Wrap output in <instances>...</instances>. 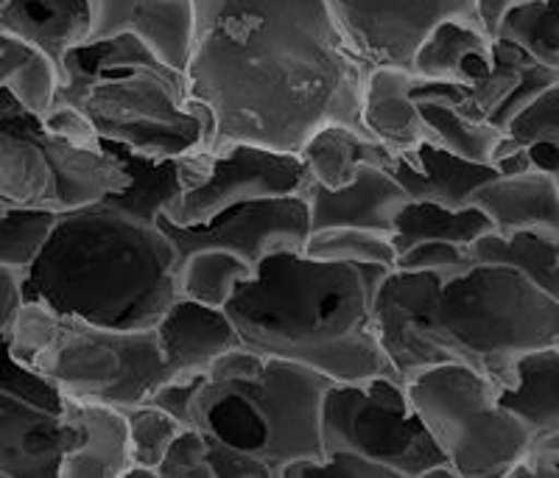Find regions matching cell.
<instances>
[{
  "mask_svg": "<svg viewBox=\"0 0 559 478\" xmlns=\"http://www.w3.org/2000/svg\"><path fill=\"white\" fill-rule=\"evenodd\" d=\"M498 37L512 39L540 64L559 71V0H528L509 12Z\"/></svg>",
  "mask_w": 559,
  "mask_h": 478,
  "instance_id": "cell-32",
  "label": "cell"
},
{
  "mask_svg": "<svg viewBox=\"0 0 559 478\" xmlns=\"http://www.w3.org/2000/svg\"><path fill=\"white\" fill-rule=\"evenodd\" d=\"M26 302L118 331H148L177 300V249L157 222L104 199L57 213L23 272Z\"/></svg>",
  "mask_w": 559,
  "mask_h": 478,
  "instance_id": "cell-4",
  "label": "cell"
},
{
  "mask_svg": "<svg viewBox=\"0 0 559 478\" xmlns=\"http://www.w3.org/2000/svg\"><path fill=\"white\" fill-rule=\"evenodd\" d=\"M0 87L12 89L39 118L51 109L59 87V71L37 48L0 32Z\"/></svg>",
  "mask_w": 559,
  "mask_h": 478,
  "instance_id": "cell-30",
  "label": "cell"
},
{
  "mask_svg": "<svg viewBox=\"0 0 559 478\" xmlns=\"http://www.w3.org/2000/svg\"><path fill=\"white\" fill-rule=\"evenodd\" d=\"M23 272L26 268L3 266L0 263V342L9 338L20 308L26 306V297H23Z\"/></svg>",
  "mask_w": 559,
  "mask_h": 478,
  "instance_id": "cell-44",
  "label": "cell"
},
{
  "mask_svg": "<svg viewBox=\"0 0 559 478\" xmlns=\"http://www.w3.org/2000/svg\"><path fill=\"white\" fill-rule=\"evenodd\" d=\"M471 249L456 247V243L445 241H426L414 243V247L403 249L397 255L394 268L403 272H437V275H456L471 263Z\"/></svg>",
  "mask_w": 559,
  "mask_h": 478,
  "instance_id": "cell-39",
  "label": "cell"
},
{
  "mask_svg": "<svg viewBox=\"0 0 559 478\" xmlns=\"http://www.w3.org/2000/svg\"><path fill=\"white\" fill-rule=\"evenodd\" d=\"M412 406L459 478H509L534 437L501 403L496 383L471 363H437L406 381Z\"/></svg>",
  "mask_w": 559,
  "mask_h": 478,
  "instance_id": "cell-8",
  "label": "cell"
},
{
  "mask_svg": "<svg viewBox=\"0 0 559 478\" xmlns=\"http://www.w3.org/2000/svg\"><path fill=\"white\" fill-rule=\"evenodd\" d=\"M308 182L311 179L306 163L297 152H280L258 143H229L210 152L202 177L179 193L163 218L179 227H193L236 204L297 196L306 191Z\"/></svg>",
  "mask_w": 559,
  "mask_h": 478,
  "instance_id": "cell-10",
  "label": "cell"
},
{
  "mask_svg": "<svg viewBox=\"0 0 559 478\" xmlns=\"http://www.w3.org/2000/svg\"><path fill=\"white\" fill-rule=\"evenodd\" d=\"M157 224L174 241L177 255L199 247H222L247 258L254 268L269 255H277L286 249L302 252L308 232H311L308 204L302 193L236 204V207H227L218 216L193 224V227H179L163 216L157 218Z\"/></svg>",
  "mask_w": 559,
  "mask_h": 478,
  "instance_id": "cell-11",
  "label": "cell"
},
{
  "mask_svg": "<svg viewBox=\"0 0 559 478\" xmlns=\"http://www.w3.org/2000/svg\"><path fill=\"white\" fill-rule=\"evenodd\" d=\"M423 121L428 129V141L448 152L459 154L473 163H489L496 157L498 146L503 141V129L496 123L478 121V118L464 116L462 109L445 101H417Z\"/></svg>",
  "mask_w": 559,
  "mask_h": 478,
  "instance_id": "cell-29",
  "label": "cell"
},
{
  "mask_svg": "<svg viewBox=\"0 0 559 478\" xmlns=\"http://www.w3.org/2000/svg\"><path fill=\"white\" fill-rule=\"evenodd\" d=\"M308 258L331 263H361V266H381L392 272L397 263V249L392 236L364 227H322L311 230L302 247Z\"/></svg>",
  "mask_w": 559,
  "mask_h": 478,
  "instance_id": "cell-31",
  "label": "cell"
},
{
  "mask_svg": "<svg viewBox=\"0 0 559 478\" xmlns=\"http://www.w3.org/2000/svg\"><path fill=\"white\" fill-rule=\"evenodd\" d=\"M188 93L213 121L207 152L229 143L299 152L324 123L361 127L372 62L328 0H193Z\"/></svg>",
  "mask_w": 559,
  "mask_h": 478,
  "instance_id": "cell-1",
  "label": "cell"
},
{
  "mask_svg": "<svg viewBox=\"0 0 559 478\" xmlns=\"http://www.w3.org/2000/svg\"><path fill=\"white\" fill-rule=\"evenodd\" d=\"M322 445L324 453H358L394 478H426L437 467H451L397 375L333 381L322 401Z\"/></svg>",
  "mask_w": 559,
  "mask_h": 478,
  "instance_id": "cell-9",
  "label": "cell"
},
{
  "mask_svg": "<svg viewBox=\"0 0 559 478\" xmlns=\"http://www.w3.org/2000/svg\"><path fill=\"white\" fill-rule=\"evenodd\" d=\"M528 0H476V17L478 26L489 34V37H498V28L507 20L509 12H515L518 7H523Z\"/></svg>",
  "mask_w": 559,
  "mask_h": 478,
  "instance_id": "cell-45",
  "label": "cell"
},
{
  "mask_svg": "<svg viewBox=\"0 0 559 478\" xmlns=\"http://www.w3.org/2000/svg\"><path fill=\"white\" fill-rule=\"evenodd\" d=\"M207 462L213 478H274V470L252 453L207 437Z\"/></svg>",
  "mask_w": 559,
  "mask_h": 478,
  "instance_id": "cell-40",
  "label": "cell"
},
{
  "mask_svg": "<svg viewBox=\"0 0 559 478\" xmlns=\"http://www.w3.org/2000/svg\"><path fill=\"white\" fill-rule=\"evenodd\" d=\"M473 204L489 218L492 232H540L559 238V177L546 168H526L487 179Z\"/></svg>",
  "mask_w": 559,
  "mask_h": 478,
  "instance_id": "cell-17",
  "label": "cell"
},
{
  "mask_svg": "<svg viewBox=\"0 0 559 478\" xmlns=\"http://www.w3.org/2000/svg\"><path fill=\"white\" fill-rule=\"evenodd\" d=\"M347 37L372 64H412L419 39L439 20L478 23L476 0H328Z\"/></svg>",
  "mask_w": 559,
  "mask_h": 478,
  "instance_id": "cell-12",
  "label": "cell"
},
{
  "mask_svg": "<svg viewBox=\"0 0 559 478\" xmlns=\"http://www.w3.org/2000/svg\"><path fill=\"white\" fill-rule=\"evenodd\" d=\"M331 378L288 358L241 345L202 375L191 426L266 462L274 478L288 465L322 459V401Z\"/></svg>",
  "mask_w": 559,
  "mask_h": 478,
  "instance_id": "cell-6",
  "label": "cell"
},
{
  "mask_svg": "<svg viewBox=\"0 0 559 478\" xmlns=\"http://www.w3.org/2000/svg\"><path fill=\"white\" fill-rule=\"evenodd\" d=\"M62 415L76 428V445L62 462L59 478H123L132 467L127 411L104 403L64 397Z\"/></svg>",
  "mask_w": 559,
  "mask_h": 478,
  "instance_id": "cell-20",
  "label": "cell"
},
{
  "mask_svg": "<svg viewBox=\"0 0 559 478\" xmlns=\"http://www.w3.org/2000/svg\"><path fill=\"white\" fill-rule=\"evenodd\" d=\"M199 378H168L154 390V395L148 397V403L159 406L163 411H168L171 417H177L182 426H191V406H193V395L199 390Z\"/></svg>",
  "mask_w": 559,
  "mask_h": 478,
  "instance_id": "cell-42",
  "label": "cell"
},
{
  "mask_svg": "<svg viewBox=\"0 0 559 478\" xmlns=\"http://www.w3.org/2000/svg\"><path fill=\"white\" fill-rule=\"evenodd\" d=\"M299 157L306 163L308 179L313 186L338 188L349 186L364 166H392L394 154L378 143L364 129L347 123H324L302 143Z\"/></svg>",
  "mask_w": 559,
  "mask_h": 478,
  "instance_id": "cell-24",
  "label": "cell"
},
{
  "mask_svg": "<svg viewBox=\"0 0 559 478\" xmlns=\"http://www.w3.org/2000/svg\"><path fill=\"white\" fill-rule=\"evenodd\" d=\"M168 378L207 375L210 367L229 350L241 347L236 322L227 308L177 297L154 325Z\"/></svg>",
  "mask_w": 559,
  "mask_h": 478,
  "instance_id": "cell-15",
  "label": "cell"
},
{
  "mask_svg": "<svg viewBox=\"0 0 559 478\" xmlns=\"http://www.w3.org/2000/svg\"><path fill=\"white\" fill-rule=\"evenodd\" d=\"M487 232H492V224L476 204L453 211V207H442V204L408 199L392 224V241L397 255L403 249L426 241H445L471 249Z\"/></svg>",
  "mask_w": 559,
  "mask_h": 478,
  "instance_id": "cell-26",
  "label": "cell"
},
{
  "mask_svg": "<svg viewBox=\"0 0 559 478\" xmlns=\"http://www.w3.org/2000/svg\"><path fill=\"white\" fill-rule=\"evenodd\" d=\"M389 171L414 202H433L442 207H471L478 188L498 174L489 163H473L433 141H423L414 152L392 159Z\"/></svg>",
  "mask_w": 559,
  "mask_h": 478,
  "instance_id": "cell-19",
  "label": "cell"
},
{
  "mask_svg": "<svg viewBox=\"0 0 559 478\" xmlns=\"http://www.w3.org/2000/svg\"><path fill=\"white\" fill-rule=\"evenodd\" d=\"M376 333L403 381L462 361L507 390L523 356L559 345V300L503 263L471 261L456 275L394 268L378 288Z\"/></svg>",
  "mask_w": 559,
  "mask_h": 478,
  "instance_id": "cell-2",
  "label": "cell"
},
{
  "mask_svg": "<svg viewBox=\"0 0 559 478\" xmlns=\"http://www.w3.org/2000/svg\"><path fill=\"white\" fill-rule=\"evenodd\" d=\"M45 129L57 138H64L70 143H79V146H98L102 138H98L96 127L90 123V118L84 116L82 109H76L73 104L53 101L51 109L43 116Z\"/></svg>",
  "mask_w": 559,
  "mask_h": 478,
  "instance_id": "cell-41",
  "label": "cell"
},
{
  "mask_svg": "<svg viewBox=\"0 0 559 478\" xmlns=\"http://www.w3.org/2000/svg\"><path fill=\"white\" fill-rule=\"evenodd\" d=\"M90 9H93L90 39L132 34L163 62L171 64L174 71L185 73L197 34L193 0H90Z\"/></svg>",
  "mask_w": 559,
  "mask_h": 478,
  "instance_id": "cell-14",
  "label": "cell"
},
{
  "mask_svg": "<svg viewBox=\"0 0 559 478\" xmlns=\"http://www.w3.org/2000/svg\"><path fill=\"white\" fill-rule=\"evenodd\" d=\"M492 43L478 23L445 17L419 39L408 68L428 82L473 84L492 64Z\"/></svg>",
  "mask_w": 559,
  "mask_h": 478,
  "instance_id": "cell-22",
  "label": "cell"
},
{
  "mask_svg": "<svg viewBox=\"0 0 559 478\" xmlns=\"http://www.w3.org/2000/svg\"><path fill=\"white\" fill-rule=\"evenodd\" d=\"M53 101L82 109L98 138L152 157L207 152L210 112L174 71L132 34L90 39L64 57Z\"/></svg>",
  "mask_w": 559,
  "mask_h": 478,
  "instance_id": "cell-5",
  "label": "cell"
},
{
  "mask_svg": "<svg viewBox=\"0 0 559 478\" xmlns=\"http://www.w3.org/2000/svg\"><path fill=\"white\" fill-rule=\"evenodd\" d=\"M557 177H559V174H557Z\"/></svg>",
  "mask_w": 559,
  "mask_h": 478,
  "instance_id": "cell-47",
  "label": "cell"
},
{
  "mask_svg": "<svg viewBox=\"0 0 559 478\" xmlns=\"http://www.w3.org/2000/svg\"><path fill=\"white\" fill-rule=\"evenodd\" d=\"M0 392L20 397V401L34 403V406L53 408V411H62L64 406V395L48 381V378H43L39 372H34L32 367L20 363L17 358L12 356V350H9V338L0 342Z\"/></svg>",
  "mask_w": 559,
  "mask_h": 478,
  "instance_id": "cell-36",
  "label": "cell"
},
{
  "mask_svg": "<svg viewBox=\"0 0 559 478\" xmlns=\"http://www.w3.org/2000/svg\"><path fill=\"white\" fill-rule=\"evenodd\" d=\"M127 411V426H129V451H132V467H146V470L157 473L159 462L166 456L168 445L174 437L182 431V422L163 411L154 403H138Z\"/></svg>",
  "mask_w": 559,
  "mask_h": 478,
  "instance_id": "cell-33",
  "label": "cell"
},
{
  "mask_svg": "<svg viewBox=\"0 0 559 478\" xmlns=\"http://www.w3.org/2000/svg\"><path fill=\"white\" fill-rule=\"evenodd\" d=\"M501 403L523 420L534 440L559 431V345L521 358L515 383L501 390Z\"/></svg>",
  "mask_w": 559,
  "mask_h": 478,
  "instance_id": "cell-25",
  "label": "cell"
},
{
  "mask_svg": "<svg viewBox=\"0 0 559 478\" xmlns=\"http://www.w3.org/2000/svg\"><path fill=\"white\" fill-rule=\"evenodd\" d=\"M386 275L381 266L317 261L286 249L258 263L227 313L247 347L306 363L336 383L397 375L372 325Z\"/></svg>",
  "mask_w": 559,
  "mask_h": 478,
  "instance_id": "cell-3",
  "label": "cell"
},
{
  "mask_svg": "<svg viewBox=\"0 0 559 478\" xmlns=\"http://www.w3.org/2000/svg\"><path fill=\"white\" fill-rule=\"evenodd\" d=\"M157 478H213L207 462V434L185 426L159 462Z\"/></svg>",
  "mask_w": 559,
  "mask_h": 478,
  "instance_id": "cell-38",
  "label": "cell"
},
{
  "mask_svg": "<svg viewBox=\"0 0 559 478\" xmlns=\"http://www.w3.org/2000/svg\"><path fill=\"white\" fill-rule=\"evenodd\" d=\"M419 76L406 64H372L361 96V127L394 157L428 141V129L414 98Z\"/></svg>",
  "mask_w": 559,
  "mask_h": 478,
  "instance_id": "cell-18",
  "label": "cell"
},
{
  "mask_svg": "<svg viewBox=\"0 0 559 478\" xmlns=\"http://www.w3.org/2000/svg\"><path fill=\"white\" fill-rule=\"evenodd\" d=\"M102 146L121 163L127 174V186L118 193L104 196V202L112 204L115 211L154 224L188 186L185 157H152L107 141H102Z\"/></svg>",
  "mask_w": 559,
  "mask_h": 478,
  "instance_id": "cell-23",
  "label": "cell"
},
{
  "mask_svg": "<svg viewBox=\"0 0 559 478\" xmlns=\"http://www.w3.org/2000/svg\"><path fill=\"white\" fill-rule=\"evenodd\" d=\"M280 478H394L386 467L364 459L353 451H328L322 459H302L288 465Z\"/></svg>",
  "mask_w": 559,
  "mask_h": 478,
  "instance_id": "cell-37",
  "label": "cell"
},
{
  "mask_svg": "<svg viewBox=\"0 0 559 478\" xmlns=\"http://www.w3.org/2000/svg\"><path fill=\"white\" fill-rule=\"evenodd\" d=\"M302 196L308 204L311 230L364 227V230L386 232V236H392L394 218L408 202V193L386 166H364L358 177L338 191L308 182Z\"/></svg>",
  "mask_w": 559,
  "mask_h": 478,
  "instance_id": "cell-16",
  "label": "cell"
},
{
  "mask_svg": "<svg viewBox=\"0 0 559 478\" xmlns=\"http://www.w3.org/2000/svg\"><path fill=\"white\" fill-rule=\"evenodd\" d=\"M0 32L37 48L62 71L64 57L90 39L93 9L90 0H3Z\"/></svg>",
  "mask_w": 559,
  "mask_h": 478,
  "instance_id": "cell-21",
  "label": "cell"
},
{
  "mask_svg": "<svg viewBox=\"0 0 559 478\" xmlns=\"http://www.w3.org/2000/svg\"><path fill=\"white\" fill-rule=\"evenodd\" d=\"M559 478V431L534 440L532 453L512 470L509 478Z\"/></svg>",
  "mask_w": 559,
  "mask_h": 478,
  "instance_id": "cell-43",
  "label": "cell"
},
{
  "mask_svg": "<svg viewBox=\"0 0 559 478\" xmlns=\"http://www.w3.org/2000/svg\"><path fill=\"white\" fill-rule=\"evenodd\" d=\"M0 3H3V0H0Z\"/></svg>",
  "mask_w": 559,
  "mask_h": 478,
  "instance_id": "cell-46",
  "label": "cell"
},
{
  "mask_svg": "<svg viewBox=\"0 0 559 478\" xmlns=\"http://www.w3.org/2000/svg\"><path fill=\"white\" fill-rule=\"evenodd\" d=\"M57 213L39 207H17L0 213V263L14 268H28L43 241L51 232Z\"/></svg>",
  "mask_w": 559,
  "mask_h": 478,
  "instance_id": "cell-34",
  "label": "cell"
},
{
  "mask_svg": "<svg viewBox=\"0 0 559 478\" xmlns=\"http://www.w3.org/2000/svg\"><path fill=\"white\" fill-rule=\"evenodd\" d=\"M76 445V428L62 411L0 392V478H59Z\"/></svg>",
  "mask_w": 559,
  "mask_h": 478,
  "instance_id": "cell-13",
  "label": "cell"
},
{
  "mask_svg": "<svg viewBox=\"0 0 559 478\" xmlns=\"http://www.w3.org/2000/svg\"><path fill=\"white\" fill-rule=\"evenodd\" d=\"M501 143L503 146H546L559 154V82L509 123Z\"/></svg>",
  "mask_w": 559,
  "mask_h": 478,
  "instance_id": "cell-35",
  "label": "cell"
},
{
  "mask_svg": "<svg viewBox=\"0 0 559 478\" xmlns=\"http://www.w3.org/2000/svg\"><path fill=\"white\" fill-rule=\"evenodd\" d=\"M252 277V263L229 249L199 247L177 255V294L204 306L227 308L238 286Z\"/></svg>",
  "mask_w": 559,
  "mask_h": 478,
  "instance_id": "cell-27",
  "label": "cell"
},
{
  "mask_svg": "<svg viewBox=\"0 0 559 478\" xmlns=\"http://www.w3.org/2000/svg\"><path fill=\"white\" fill-rule=\"evenodd\" d=\"M473 261L503 263L518 268L534 286L548 291L559 300V238L540 236V232H487L471 247Z\"/></svg>",
  "mask_w": 559,
  "mask_h": 478,
  "instance_id": "cell-28",
  "label": "cell"
},
{
  "mask_svg": "<svg viewBox=\"0 0 559 478\" xmlns=\"http://www.w3.org/2000/svg\"><path fill=\"white\" fill-rule=\"evenodd\" d=\"M9 350L79 403L132 408L168 381L154 327L118 331L53 311L43 302L20 308L9 333Z\"/></svg>",
  "mask_w": 559,
  "mask_h": 478,
  "instance_id": "cell-7",
  "label": "cell"
}]
</instances>
